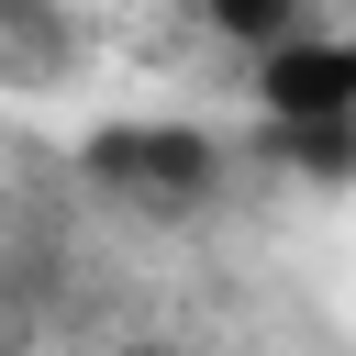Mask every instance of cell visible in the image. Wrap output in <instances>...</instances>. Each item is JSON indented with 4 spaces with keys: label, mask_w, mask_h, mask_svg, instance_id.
I'll return each mask as SVG.
<instances>
[{
    "label": "cell",
    "mask_w": 356,
    "mask_h": 356,
    "mask_svg": "<svg viewBox=\"0 0 356 356\" xmlns=\"http://www.w3.org/2000/svg\"><path fill=\"white\" fill-rule=\"evenodd\" d=\"M78 167H89V189H111L134 211H211L234 178V156L200 122H100L78 145Z\"/></svg>",
    "instance_id": "6da1fadb"
},
{
    "label": "cell",
    "mask_w": 356,
    "mask_h": 356,
    "mask_svg": "<svg viewBox=\"0 0 356 356\" xmlns=\"http://www.w3.org/2000/svg\"><path fill=\"white\" fill-rule=\"evenodd\" d=\"M245 78L267 122H356V33H289Z\"/></svg>",
    "instance_id": "7a4b0ae2"
},
{
    "label": "cell",
    "mask_w": 356,
    "mask_h": 356,
    "mask_svg": "<svg viewBox=\"0 0 356 356\" xmlns=\"http://www.w3.org/2000/svg\"><path fill=\"white\" fill-rule=\"evenodd\" d=\"M200 33L256 67L267 44H289V33H312V22H300V0H200Z\"/></svg>",
    "instance_id": "3957f363"
},
{
    "label": "cell",
    "mask_w": 356,
    "mask_h": 356,
    "mask_svg": "<svg viewBox=\"0 0 356 356\" xmlns=\"http://www.w3.org/2000/svg\"><path fill=\"white\" fill-rule=\"evenodd\" d=\"M267 156L300 167V178H323V189H345L356 178V122H267Z\"/></svg>",
    "instance_id": "277c9868"
},
{
    "label": "cell",
    "mask_w": 356,
    "mask_h": 356,
    "mask_svg": "<svg viewBox=\"0 0 356 356\" xmlns=\"http://www.w3.org/2000/svg\"><path fill=\"white\" fill-rule=\"evenodd\" d=\"M0 11H33V0H0Z\"/></svg>",
    "instance_id": "5b68a950"
},
{
    "label": "cell",
    "mask_w": 356,
    "mask_h": 356,
    "mask_svg": "<svg viewBox=\"0 0 356 356\" xmlns=\"http://www.w3.org/2000/svg\"><path fill=\"white\" fill-rule=\"evenodd\" d=\"M0 356H22V345H0Z\"/></svg>",
    "instance_id": "8992f818"
}]
</instances>
